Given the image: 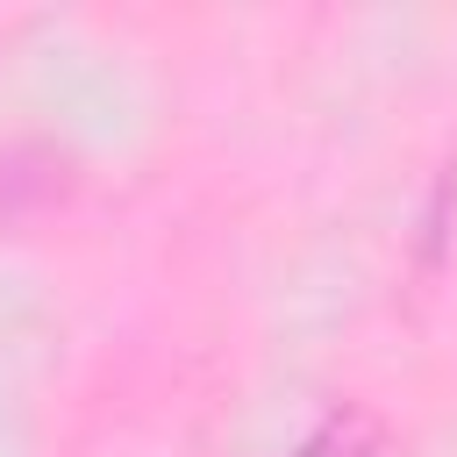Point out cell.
I'll return each mask as SVG.
<instances>
[{
    "label": "cell",
    "mask_w": 457,
    "mask_h": 457,
    "mask_svg": "<svg viewBox=\"0 0 457 457\" xmlns=\"http://www.w3.org/2000/svg\"><path fill=\"white\" fill-rule=\"evenodd\" d=\"M378 450H386V436L364 407H328L286 457H378Z\"/></svg>",
    "instance_id": "1"
}]
</instances>
